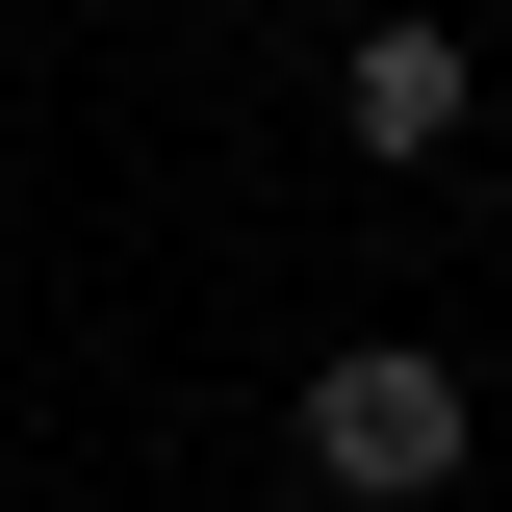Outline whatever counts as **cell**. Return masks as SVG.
<instances>
[{
	"mask_svg": "<svg viewBox=\"0 0 512 512\" xmlns=\"http://www.w3.org/2000/svg\"><path fill=\"white\" fill-rule=\"evenodd\" d=\"M282 436H308V487H333V512H436V487H461V436H487V384H461L436 333H333V359L282 384Z\"/></svg>",
	"mask_w": 512,
	"mask_h": 512,
	"instance_id": "1",
	"label": "cell"
},
{
	"mask_svg": "<svg viewBox=\"0 0 512 512\" xmlns=\"http://www.w3.org/2000/svg\"><path fill=\"white\" fill-rule=\"evenodd\" d=\"M461 103H487V52H461V26H436V0H384V26H359V52H333V128H359V154H384V180H410V154H461Z\"/></svg>",
	"mask_w": 512,
	"mask_h": 512,
	"instance_id": "2",
	"label": "cell"
},
{
	"mask_svg": "<svg viewBox=\"0 0 512 512\" xmlns=\"http://www.w3.org/2000/svg\"><path fill=\"white\" fill-rule=\"evenodd\" d=\"M128 26H180V0H128Z\"/></svg>",
	"mask_w": 512,
	"mask_h": 512,
	"instance_id": "3",
	"label": "cell"
}]
</instances>
